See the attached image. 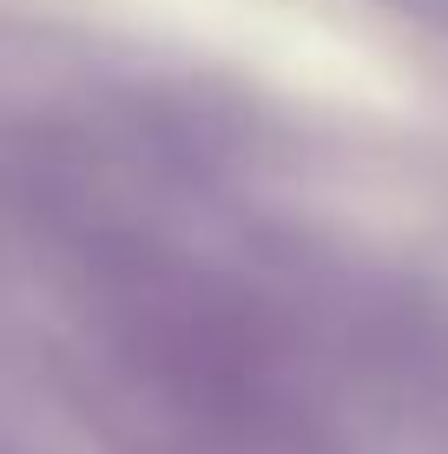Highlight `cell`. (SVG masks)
I'll list each match as a JSON object with an SVG mask.
<instances>
[{
    "label": "cell",
    "instance_id": "obj_1",
    "mask_svg": "<svg viewBox=\"0 0 448 454\" xmlns=\"http://www.w3.org/2000/svg\"><path fill=\"white\" fill-rule=\"evenodd\" d=\"M382 7H396V13H409V20L442 27V34H448V0H382Z\"/></svg>",
    "mask_w": 448,
    "mask_h": 454
}]
</instances>
